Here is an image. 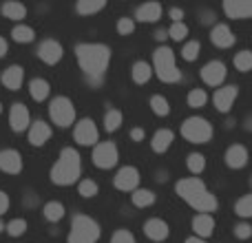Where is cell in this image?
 <instances>
[{"mask_svg": "<svg viewBox=\"0 0 252 243\" xmlns=\"http://www.w3.org/2000/svg\"><path fill=\"white\" fill-rule=\"evenodd\" d=\"M75 58H78V64L89 78V82L100 84L109 69L111 49L100 42H82L75 47Z\"/></svg>", "mask_w": 252, "mask_h": 243, "instance_id": "6da1fadb", "label": "cell"}, {"mask_svg": "<svg viewBox=\"0 0 252 243\" xmlns=\"http://www.w3.org/2000/svg\"><path fill=\"white\" fill-rule=\"evenodd\" d=\"M177 195L186 201L190 208H195L199 214H210L217 210V197L204 186V182H199L197 177H186L179 179L175 186Z\"/></svg>", "mask_w": 252, "mask_h": 243, "instance_id": "7a4b0ae2", "label": "cell"}, {"mask_svg": "<svg viewBox=\"0 0 252 243\" xmlns=\"http://www.w3.org/2000/svg\"><path fill=\"white\" fill-rule=\"evenodd\" d=\"M82 173V159L75 148H64L51 168V182L56 186H71L80 179Z\"/></svg>", "mask_w": 252, "mask_h": 243, "instance_id": "3957f363", "label": "cell"}, {"mask_svg": "<svg viewBox=\"0 0 252 243\" xmlns=\"http://www.w3.org/2000/svg\"><path fill=\"white\" fill-rule=\"evenodd\" d=\"M153 71L157 73V78L161 82L173 84L182 80V71L175 62V53L168 47H157V51L153 53Z\"/></svg>", "mask_w": 252, "mask_h": 243, "instance_id": "277c9868", "label": "cell"}, {"mask_svg": "<svg viewBox=\"0 0 252 243\" xmlns=\"http://www.w3.org/2000/svg\"><path fill=\"white\" fill-rule=\"evenodd\" d=\"M102 235V228L95 219L87 217V214H78L71 221L69 243H97Z\"/></svg>", "mask_w": 252, "mask_h": 243, "instance_id": "5b68a950", "label": "cell"}, {"mask_svg": "<svg viewBox=\"0 0 252 243\" xmlns=\"http://www.w3.org/2000/svg\"><path fill=\"white\" fill-rule=\"evenodd\" d=\"M213 124L204 118H188L182 124V135L192 144H208L213 139Z\"/></svg>", "mask_w": 252, "mask_h": 243, "instance_id": "8992f818", "label": "cell"}, {"mask_svg": "<svg viewBox=\"0 0 252 243\" xmlns=\"http://www.w3.org/2000/svg\"><path fill=\"white\" fill-rule=\"evenodd\" d=\"M49 115H51L53 124H58L60 128H69L71 124H75V106L64 95L53 97L51 106H49Z\"/></svg>", "mask_w": 252, "mask_h": 243, "instance_id": "52a82bcc", "label": "cell"}, {"mask_svg": "<svg viewBox=\"0 0 252 243\" xmlns=\"http://www.w3.org/2000/svg\"><path fill=\"white\" fill-rule=\"evenodd\" d=\"M120 159V152H118V146L113 142H100L93 146V164L102 170H109L118 164Z\"/></svg>", "mask_w": 252, "mask_h": 243, "instance_id": "ba28073f", "label": "cell"}, {"mask_svg": "<svg viewBox=\"0 0 252 243\" xmlns=\"http://www.w3.org/2000/svg\"><path fill=\"white\" fill-rule=\"evenodd\" d=\"M73 139L80 146H95L97 144V126L91 118H82L73 128Z\"/></svg>", "mask_w": 252, "mask_h": 243, "instance_id": "9c48e42d", "label": "cell"}, {"mask_svg": "<svg viewBox=\"0 0 252 243\" xmlns=\"http://www.w3.org/2000/svg\"><path fill=\"white\" fill-rule=\"evenodd\" d=\"M113 183H115V188H118V190H124V192L137 190V188H139V170L133 168V166H124V168L118 170Z\"/></svg>", "mask_w": 252, "mask_h": 243, "instance_id": "30bf717a", "label": "cell"}, {"mask_svg": "<svg viewBox=\"0 0 252 243\" xmlns=\"http://www.w3.org/2000/svg\"><path fill=\"white\" fill-rule=\"evenodd\" d=\"M199 75H201V80H204L208 87H221L223 80H226V75H228V71H226V64H223V62L213 60V62H208V64L201 69Z\"/></svg>", "mask_w": 252, "mask_h": 243, "instance_id": "8fae6325", "label": "cell"}, {"mask_svg": "<svg viewBox=\"0 0 252 243\" xmlns=\"http://www.w3.org/2000/svg\"><path fill=\"white\" fill-rule=\"evenodd\" d=\"M223 11L232 20H252V0H226Z\"/></svg>", "mask_w": 252, "mask_h": 243, "instance_id": "7c38bea8", "label": "cell"}, {"mask_svg": "<svg viewBox=\"0 0 252 243\" xmlns=\"http://www.w3.org/2000/svg\"><path fill=\"white\" fill-rule=\"evenodd\" d=\"M64 56V49L58 40H44L38 47V58L44 62V64H58Z\"/></svg>", "mask_w": 252, "mask_h": 243, "instance_id": "4fadbf2b", "label": "cell"}, {"mask_svg": "<svg viewBox=\"0 0 252 243\" xmlns=\"http://www.w3.org/2000/svg\"><path fill=\"white\" fill-rule=\"evenodd\" d=\"M237 95H239V89L237 87H221L215 91L213 95V102H215V109L219 111V113H228V111L232 109V104H235Z\"/></svg>", "mask_w": 252, "mask_h": 243, "instance_id": "5bb4252c", "label": "cell"}, {"mask_svg": "<svg viewBox=\"0 0 252 243\" xmlns=\"http://www.w3.org/2000/svg\"><path fill=\"white\" fill-rule=\"evenodd\" d=\"M9 124H11V128L16 130V133H22V130H27L31 126V115H29V109H27L25 104H13L11 111H9Z\"/></svg>", "mask_w": 252, "mask_h": 243, "instance_id": "9a60e30c", "label": "cell"}, {"mask_svg": "<svg viewBox=\"0 0 252 243\" xmlns=\"http://www.w3.org/2000/svg\"><path fill=\"white\" fill-rule=\"evenodd\" d=\"M0 170L7 175H18L22 170V155L13 148L0 151Z\"/></svg>", "mask_w": 252, "mask_h": 243, "instance_id": "2e32d148", "label": "cell"}, {"mask_svg": "<svg viewBox=\"0 0 252 243\" xmlns=\"http://www.w3.org/2000/svg\"><path fill=\"white\" fill-rule=\"evenodd\" d=\"M210 40H213V44L219 49H230L232 44H235V33H232V29L228 25L219 22V25H215L213 31H210Z\"/></svg>", "mask_w": 252, "mask_h": 243, "instance_id": "e0dca14e", "label": "cell"}, {"mask_svg": "<svg viewBox=\"0 0 252 243\" xmlns=\"http://www.w3.org/2000/svg\"><path fill=\"white\" fill-rule=\"evenodd\" d=\"M144 235L151 241H164V239H168L170 228L164 219H148V221L144 223Z\"/></svg>", "mask_w": 252, "mask_h": 243, "instance_id": "ac0fdd59", "label": "cell"}, {"mask_svg": "<svg viewBox=\"0 0 252 243\" xmlns=\"http://www.w3.org/2000/svg\"><path fill=\"white\" fill-rule=\"evenodd\" d=\"M248 159H250L248 148L241 146V144H232V146L226 151V164H228V168L239 170V168H244V166L248 164Z\"/></svg>", "mask_w": 252, "mask_h": 243, "instance_id": "d6986e66", "label": "cell"}, {"mask_svg": "<svg viewBox=\"0 0 252 243\" xmlns=\"http://www.w3.org/2000/svg\"><path fill=\"white\" fill-rule=\"evenodd\" d=\"M51 139V126L47 122H35L29 126V142L33 146H44Z\"/></svg>", "mask_w": 252, "mask_h": 243, "instance_id": "ffe728a7", "label": "cell"}, {"mask_svg": "<svg viewBox=\"0 0 252 243\" xmlns=\"http://www.w3.org/2000/svg\"><path fill=\"white\" fill-rule=\"evenodd\" d=\"M22 80H25V71H22L20 64H11L4 69L2 84L9 89V91H18V89L22 87Z\"/></svg>", "mask_w": 252, "mask_h": 243, "instance_id": "44dd1931", "label": "cell"}, {"mask_svg": "<svg viewBox=\"0 0 252 243\" xmlns=\"http://www.w3.org/2000/svg\"><path fill=\"white\" fill-rule=\"evenodd\" d=\"M192 230H195V237L206 241L215 232V219L210 217V214H197V217L192 219Z\"/></svg>", "mask_w": 252, "mask_h": 243, "instance_id": "7402d4cb", "label": "cell"}, {"mask_svg": "<svg viewBox=\"0 0 252 243\" xmlns=\"http://www.w3.org/2000/svg\"><path fill=\"white\" fill-rule=\"evenodd\" d=\"M135 18L139 22H157L161 18V4L159 2H146V4H139L137 11H135Z\"/></svg>", "mask_w": 252, "mask_h": 243, "instance_id": "603a6c76", "label": "cell"}, {"mask_svg": "<svg viewBox=\"0 0 252 243\" xmlns=\"http://www.w3.org/2000/svg\"><path fill=\"white\" fill-rule=\"evenodd\" d=\"M173 139H175V133H173V130L159 128L155 135H153L151 146H153V151H155V152H166V151L170 148V144H173Z\"/></svg>", "mask_w": 252, "mask_h": 243, "instance_id": "cb8c5ba5", "label": "cell"}, {"mask_svg": "<svg viewBox=\"0 0 252 243\" xmlns=\"http://www.w3.org/2000/svg\"><path fill=\"white\" fill-rule=\"evenodd\" d=\"M29 93H31V97H33L35 102H44L49 97V93H51V87H49L47 80L35 78V80H31L29 82Z\"/></svg>", "mask_w": 252, "mask_h": 243, "instance_id": "d4e9b609", "label": "cell"}, {"mask_svg": "<svg viewBox=\"0 0 252 243\" xmlns=\"http://www.w3.org/2000/svg\"><path fill=\"white\" fill-rule=\"evenodd\" d=\"M151 75H153V69L148 62L139 60V62H135L133 69H130V78H133L135 84H146L148 80H151Z\"/></svg>", "mask_w": 252, "mask_h": 243, "instance_id": "484cf974", "label": "cell"}, {"mask_svg": "<svg viewBox=\"0 0 252 243\" xmlns=\"http://www.w3.org/2000/svg\"><path fill=\"white\" fill-rule=\"evenodd\" d=\"M104 7H106V0H80V2L75 4V11H78L80 16H91V13L102 11Z\"/></svg>", "mask_w": 252, "mask_h": 243, "instance_id": "4316f807", "label": "cell"}, {"mask_svg": "<svg viewBox=\"0 0 252 243\" xmlns=\"http://www.w3.org/2000/svg\"><path fill=\"white\" fill-rule=\"evenodd\" d=\"M130 199H133V204L137 206V208H148V206L155 204V192L146 190V188H137V190H133Z\"/></svg>", "mask_w": 252, "mask_h": 243, "instance_id": "83f0119b", "label": "cell"}, {"mask_svg": "<svg viewBox=\"0 0 252 243\" xmlns=\"http://www.w3.org/2000/svg\"><path fill=\"white\" fill-rule=\"evenodd\" d=\"M42 214H44L47 221L56 223V221H60V219L64 217V206H62L60 201H49V204H44Z\"/></svg>", "mask_w": 252, "mask_h": 243, "instance_id": "f1b7e54d", "label": "cell"}, {"mask_svg": "<svg viewBox=\"0 0 252 243\" xmlns=\"http://www.w3.org/2000/svg\"><path fill=\"white\" fill-rule=\"evenodd\" d=\"M2 16L9 18V20H22V18L27 16V7L22 2H4Z\"/></svg>", "mask_w": 252, "mask_h": 243, "instance_id": "f546056e", "label": "cell"}, {"mask_svg": "<svg viewBox=\"0 0 252 243\" xmlns=\"http://www.w3.org/2000/svg\"><path fill=\"white\" fill-rule=\"evenodd\" d=\"M11 38L16 40V42H20V44H27V42H33L35 31L31 29V27H27V25H18V27H13L11 29Z\"/></svg>", "mask_w": 252, "mask_h": 243, "instance_id": "4dcf8cb0", "label": "cell"}, {"mask_svg": "<svg viewBox=\"0 0 252 243\" xmlns=\"http://www.w3.org/2000/svg\"><path fill=\"white\" fill-rule=\"evenodd\" d=\"M122 122H124L122 111H118V109H111L109 113L104 115V128L109 130V133H115V130H120V126H122Z\"/></svg>", "mask_w": 252, "mask_h": 243, "instance_id": "1f68e13d", "label": "cell"}, {"mask_svg": "<svg viewBox=\"0 0 252 243\" xmlns=\"http://www.w3.org/2000/svg\"><path fill=\"white\" fill-rule=\"evenodd\" d=\"M186 164H188V170H190L192 175H199L206 170V157L201 155V152H190Z\"/></svg>", "mask_w": 252, "mask_h": 243, "instance_id": "d6a6232c", "label": "cell"}, {"mask_svg": "<svg viewBox=\"0 0 252 243\" xmlns=\"http://www.w3.org/2000/svg\"><path fill=\"white\" fill-rule=\"evenodd\" d=\"M235 213H237V217H244V219L252 217V192H250V195H244L239 201H237V204H235Z\"/></svg>", "mask_w": 252, "mask_h": 243, "instance_id": "836d02e7", "label": "cell"}, {"mask_svg": "<svg viewBox=\"0 0 252 243\" xmlns=\"http://www.w3.org/2000/svg\"><path fill=\"white\" fill-rule=\"evenodd\" d=\"M151 109H153V113L159 115V118H164V115L170 113V104L164 95H153L151 97Z\"/></svg>", "mask_w": 252, "mask_h": 243, "instance_id": "e575fe53", "label": "cell"}, {"mask_svg": "<svg viewBox=\"0 0 252 243\" xmlns=\"http://www.w3.org/2000/svg\"><path fill=\"white\" fill-rule=\"evenodd\" d=\"M206 102H208V95H206L204 89H192L188 93V106L190 109H201V106H206Z\"/></svg>", "mask_w": 252, "mask_h": 243, "instance_id": "d590c367", "label": "cell"}, {"mask_svg": "<svg viewBox=\"0 0 252 243\" xmlns=\"http://www.w3.org/2000/svg\"><path fill=\"white\" fill-rule=\"evenodd\" d=\"M235 66L241 71V73H246V71L252 69V51H239L235 56Z\"/></svg>", "mask_w": 252, "mask_h": 243, "instance_id": "8d00e7d4", "label": "cell"}, {"mask_svg": "<svg viewBox=\"0 0 252 243\" xmlns=\"http://www.w3.org/2000/svg\"><path fill=\"white\" fill-rule=\"evenodd\" d=\"M97 190H100V188H97V183L93 182V179H82V182L78 183V192H80L82 197H87V199L95 197Z\"/></svg>", "mask_w": 252, "mask_h": 243, "instance_id": "74e56055", "label": "cell"}, {"mask_svg": "<svg viewBox=\"0 0 252 243\" xmlns=\"http://www.w3.org/2000/svg\"><path fill=\"white\" fill-rule=\"evenodd\" d=\"M4 230H7L9 237H22L27 232V221L25 219H13V221H9L4 226Z\"/></svg>", "mask_w": 252, "mask_h": 243, "instance_id": "f35d334b", "label": "cell"}, {"mask_svg": "<svg viewBox=\"0 0 252 243\" xmlns=\"http://www.w3.org/2000/svg\"><path fill=\"white\" fill-rule=\"evenodd\" d=\"M197 56H199V42H197V40H190V42L184 44V49H182V58H184V60H186V62H195Z\"/></svg>", "mask_w": 252, "mask_h": 243, "instance_id": "ab89813d", "label": "cell"}, {"mask_svg": "<svg viewBox=\"0 0 252 243\" xmlns=\"http://www.w3.org/2000/svg\"><path fill=\"white\" fill-rule=\"evenodd\" d=\"M166 33H168L175 42H182V40L188 35V27L184 25V22H173V25H170V29L166 31Z\"/></svg>", "mask_w": 252, "mask_h": 243, "instance_id": "60d3db41", "label": "cell"}, {"mask_svg": "<svg viewBox=\"0 0 252 243\" xmlns=\"http://www.w3.org/2000/svg\"><path fill=\"white\" fill-rule=\"evenodd\" d=\"M135 31V20L133 18H120L118 20V33L120 35H128Z\"/></svg>", "mask_w": 252, "mask_h": 243, "instance_id": "b9f144b4", "label": "cell"}, {"mask_svg": "<svg viewBox=\"0 0 252 243\" xmlns=\"http://www.w3.org/2000/svg\"><path fill=\"white\" fill-rule=\"evenodd\" d=\"M111 243H135V237H133V232H128V230H115L113 232V237H111Z\"/></svg>", "mask_w": 252, "mask_h": 243, "instance_id": "7bdbcfd3", "label": "cell"}, {"mask_svg": "<svg viewBox=\"0 0 252 243\" xmlns=\"http://www.w3.org/2000/svg\"><path fill=\"white\" fill-rule=\"evenodd\" d=\"M235 237L237 239H250L252 237V226L250 223H237L235 226Z\"/></svg>", "mask_w": 252, "mask_h": 243, "instance_id": "ee69618b", "label": "cell"}, {"mask_svg": "<svg viewBox=\"0 0 252 243\" xmlns=\"http://www.w3.org/2000/svg\"><path fill=\"white\" fill-rule=\"evenodd\" d=\"M9 210V195L4 190H0V217Z\"/></svg>", "mask_w": 252, "mask_h": 243, "instance_id": "f6af8a7d", "label": "cell"}, {"mask_svg": "<svg viewBox=\"0 0 252 243\" xmlns=\"http://www.w3.org/2000/svg\"><path fill=\"white\" fill-rule=\"evenodd\" d=\"M170 18H173V22H182V18H184V11H182V9H177V7H175V9H170Z\"/></svg>", "mask_w": 252, "mask_h": 243, "instance_id": "bcb514c9", "label": "cell"}, {"mask_svg": "<svg viewBox=\"0 0 252 243\" xmlns=\"http://www.w3.org/2000/svg\"><path fill=\"white\" fill-rule=\"evenodd\" d=\"M130 139L142 142V139H144V128H133V130H130Z\"/></svg>", "mask_w": 252, "mask_h": 243, "instance_id": "7dc6e473", "label": "cell"}, {"mask_svg": "<svg viewBox=\"0 0 252 243\" xmlns=\"http://www.w3.org/2000/svg\"><path fill=\"white\" fill-rule=\"evenodd\" d=\"M7 49H9V44H7V40L0 35V58L2 56H7Z\"/></svg>", "mask_w": 252, "mask_h": 243, "instance_id": "c3c4849f", "label": "cell"}, {"mask_svg": "<svg viewBox=\"0 0 252 243\" xmlns=\"http://www.w3.org/2000/svg\"><path fill=\"white\" fill-rule=\"evenodd\" d=\"M184 243H206L204 239H199V237H190V239H186Z\"/></svg>", "mask_w": 252, "mask_h": 243, "instance_id": "681fc988", "label": "cell"}, {"mask_svg": "<svg viewBox=\"0 0 252 243\" xmlns=\"http://www.w3.org/2000/svg\"><path fill=\"white\" fill-rule=\"evenodd\" d=\"M166 35H168V33H166L164 29H159V31H157V35H155V38H157V40H166Z\"/></svg>", "mask_w": 252, "mask_h": 243, "instance_id": "f907efd6", "label": "cell"}, {"mask_svg": "<svg viewBox=\"0 0 252 243\" xmlns=\"http://www.w3.org/2000/svg\"><path fill=\"white\" fill-rule=\"evenodd\" d=\"M246 128H248L250 133H252V118H248V120H246Z\"/></svg>", "mask_w": 252, "mask_h": 243, "instance_id": "816d5d0a", "label": "cell"}, {"mask_svg": "<svg viewBox=\"0 0 252 243\" xmlns=\"http://www.w3.org/2000/svg\"><path fill=\"white\" fill-rule=\"evenodd\" d=\"M2 230H4V223H2V221H0V232H2Z\"/></svg>", "mask_w": 252, "mask_h": 243, "instance_id": "f5cc1de1", "label": "cell"}, {"mask_svg": "<svg viewBox=\"0 0 252 243\" xmlns=\"http://www.w3.org/2000/svg\"><path fill=\"white\" fill-rule=\"evenodd\" d=\"M0 111H2V104H0Z\"/></svg>", "mask_w": 252, "mask_h": 243, "instance_id": "db71d44e", "label": "cell"}, {"mask_svg": "<svg viewBox=\"0 0 252 243\" xmlns=\"http://www.w3.org/2000/svg\"><path fill=\"white\" fill-rule=\"evenodd\" d=\"M250 183H252V179H250Z\"/></svg>", "mask_w": 252, "mask_h": 243, "instance_id": "11a10c76", "label": "cell"}]
</instances>
